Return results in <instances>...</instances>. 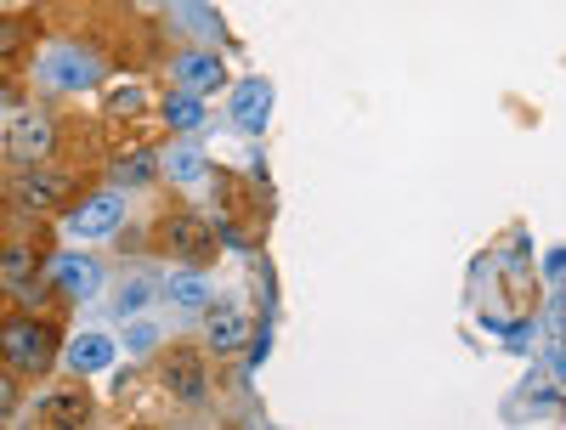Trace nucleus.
I'll list each match as a JSON object with an SVG mask.
<instances>
[{
  "instance_id": "1",
  "label": "nucleus",
  "mask_w": 566,
  "mask_h": 430,
  "mask_svg": "<svg viewBox=\"0 0 566 430\" xmlns=\"http://www.w3.org/2000/svg\"><path fill=\"white\" fill-rule=\"evenodd\" d=\"M0 357H7V368H18V374H45L52 357H57V328L40 323V317L0 323Z\"/></svg>"
},
{
  "instance_id": "2",
  "label": "nucleus",
  "mask_w": 566,
  "mask_h": 430,
  "mask_svg": "<svg viewBox=\"0 0 566 430\" xmlns=\"http://www.w3.org/2000/svg\"><path fill=\"white\" fill-rule=\"evenodd\" d=\"M40 80L57 91H91L103 85V63L85 52V45H45L40 52Z\"/></svg>"
},
{
  "instance_id": "3",
  "label": "nucleus",
  "mask_w": 566,
  "mask_h": 430,
  "mask_svg": "<svg viewBox=\"0 0 566 430\" xmlns=\"http://www.w3.org/2000/svg\"><path fill=\"white\" fill-rule=\"evenodd\" d=\"M74 193V176H63V170H52V165H18V176H12V204L18 210H57L63 199Z\"/></svg>"
},
{
  "instance_id": "4",
  "label": "nucleus",
  "mask_w": 566,
  "mask_h": 430,
  "mask_svg": "<svg viewBox=\"0 0 566 430\" xmlns=\"http://www.w3.org/2000/svg\"><path fill=\"white\" fill-rule=\"evenodd\" d=\"M119 227H125V193H119V187L80 199V204L63 216V232H69V238H114Z\"/></svg>"
},
{
  "instance_id": "5",
  "label": "nucleus",
  "mask_w": 566,
  "mask_h": 430,
  "mask_svg": "<svg viewBox=\"0 0 566 430\" xmlns=\"http://www.w3.org/2000/svg\"><path fill=\"white\" fill-rule=\"evenodd\" d=\"M52 148H57V125H52V114H18L12 125H7V154L18 159V165H40V159H52Z\"/></svg>"
},
{
  "instance_id": "6",
  "label": "nucleus",
  "mask_w": 566,
  "mask_h": 430,
  "mask_svg": "<svg viewBox=\"0 0 566 430\" xmlns=\"http://www.w3.org/2000/svg\"><path fill=\"white\" fill-rule=\"evenodd\" d=\"M45 283L63 295V301H91L103 290V261H91V255H57L52 272H45Z\"/></svg>"
},
{
  "instance_id": "7",
  "label": "nucleus",
  "mask_w": 566,
  "mask_h": 430,
  "mask_svg": "<svg viewBox=\"0 0 566 430\" xmlns=\"http://www.w3.org/2000/svg\"><path fill=\"white\" fill-rule=\"evenodd\" d=\"M227 114H232L239 130L261 136L266 119H272V85L266 80H239V85H232V97H227Z\"/></svg>"
},
{
  "instance_id": "8",
  "label": "nucleus",
  "mask_w": 566,
  "mask_h": 430,
  "mask_svg": "<svg viewBox=\"0 0 566 430\" xmlns=\"http://www.w3.org/2000/svg\"><path fill=\"white\" fill-rule=\"evenodd\" d=\"M165 244H170V255H181L187 266H199V261L216 255V227H205L199 216H170V221H165Z\"/></svg>"
},
{
  "instance_id": "9",
  "label": "nucleus",
  "mask_w": 566,
  "mask_h": 430,
  "mask_svg": "<svg viewBox=\"0 0 566 430\" xmlns=\"http://www.w3.org/2000/svg\"><path fill=\"white\" fill-rule=\"evenodd\" d=\"M205 340H210V352H216V357L239 352V346L250 340V317H244V306H232V301L205 306Z\"/></svg>"
},
{
  "instance_id": "10",
  "label": "nucleus",
  "mask_w": 566,
  "mask_h": 430,
  "mask_svg": "<svg viewBox=\"0 0 566 430\" xmlns=\"http://www.w3.org/2000/svg\"><path fill=\"white\" fill-rule=\"evenodd\" d=\"M170 74H176L181 91H216V85L227 80L221 57L205 52V45H187V52H176V57H170Z\"/></svg>"
},
{
  "instance_id": "11",
  "label": "nucleus",
  "mask_w": 566,
  "mask_h": 430,
  "mask_svg": "<svg viewBox=\"0 0 566 430\" xmlns=\"http://www.w3.org/2000/svg\"><path fill=\"white\" fill-rule=\"evenodd\" d=\"M159 295L176 306V312H187V317H199L210 301H216V290H210V277L199 272V266H181V272H170L165 283H159Z\"/></svg>"
},
{
  "instance_id": "12",
  "label": "nucleus",
  "mask_w": 566,
  "mask_h": 430,
  "mask_svg": "<svg viewBox=\"0 0 566 430\" xmlns=\"http://www.w3.org/2000/svg\"><path fill=\"white\" fill-rule=\"evenodd\" d=\"M165 391H170L176 402H205V391H210L205 357H199V352H170V363H165Z\"/></svg>"
},
{
  "instance_id": "13",
  "label": "nucleus",
  "mask_w": 566,
  "mask_h": 430,
  "mask_svg": "<svg viewBox=\"0 0 566 430\" xmlns=\"http://www.w3.org/2000/svg\"><path fill=\"white\" fill-rule=\"evenodd\" d=\"M114 357H119V346L108 340V334H97V328L74 334V340L63 346V363H69V374H103V368H114Z\"/></svg>"
},
{
  "instance_id": "14",
  "label": "nucleus",
  "mask_w": 566,
  "mask_h": 430,
  "mask_svg": "<svg viewBox=\"0 0 566 430\" xmlns=\"http://www.w3.org/2000/svg\"><path fill=\"white\" fill-rule=\"evenodd\" d=\"M154 176H159V159H154L148 148H130V154H119V159L108 165V181L125 187V193H142Z\"/></svg>"
},
{
  "instance_id": "15",
  "label": "nucleus",
  "mask_w": 566,
  "mask_h": 430,
  "mask_svg": "<svg viewBox=\"0 0 566 430\" xmlns=\"http://www.w3.org/2000/svg\"><path fill=\"white\" fill-rule=\"evenodd\" d=\"M159 170H165L176 187H205V181H210V159H205L199 148H170V154L159 159Z\"/></svg>"
},
{
  "instance_id": "16",
  "label": "nucleus",
  "mask_w": 566,
  "mask_h": 430,
  "mask_svg": "<svg viewBox=\"0 0 566 430\" xmlns=\"http://www.w3.org/2000/svg\"><path fill=\"white\" fill-rule=\"evenodd\" d=\"M34 413H40L45 424H80V419L91 413V402H85V391H80V386H69V391L40 397V402H34Z\"/></svg>"
},
{
  "instance_id": "17",
  "label": "nucleus",
  "mask_w": 566,
  "mask_h": 430,
  "mask_svg": "<svg viewBox=\"0 0 566 430\" xmlns=\"http://www.w3.org/2000/svg\"><path fill=\"white\" fill-rule=\"evenodd\" d=\"M165 125H170V130H199V125H205L199 91H181V85H176V97H165Z\"/></svg>"
},
{
  "instance_id": "18",
  "label": "nucleus",
  "mask_w": 566,
  "mask_h": 430,
  "mask_svg": "<svg viewBox=\"0 0 566 430\" xmlns=\"http://www.w3.org/2000/svg\"><path fill=\"white\" fill-rule=\"evenodd\" d=\"M29 277H34V250H23V244L0 250V290H18Z\"/></svg>"
},
{
  "instance_id": "19",
  "label": "nucleus",
  "mask_w": 566,
  "mask_h": 430,
  "mask_svg": "<svg viewBox=\"0 0 566 430\" xmlns=\"http://www.w3.org/2000/svg\"><path fill=\"white\" fill-rule=\"evenodd\" d=\"M154 346H159V323L130 312V328H125V352H130V357H142V352H154Z\"/></svg>"
},
{
  "instance_id": "20",
  "label": "nucleus",
  "mask_w": 566,
  "mask_h": 430,
  "mask_svg": "<svg viewBox=\"0 0 566 430\" xmlns=\"http://www.w3.org/2000/svg\"><path fill=\"white\" fill-rule=\"evenodd\" d=\"M142 103H148V97H142V85H136V80H119V85L108 91V114H114V119H125V114H136Z\"/></svg>"
},
{
  "instance_id": "21",
  "label": "nucleus",
  "mask_w": 566,
  "mask_h": 430,
  "mask_svg": "<svg viewBox=\"0 0 566 430\" xmlns=\"http://www.w3.org/2000/svg\"><path fill=\"white\" fill-rule=\"evenodd\" d=\"M176 7H181V23L187 29H199V34H210V40H221V23L205 12V0H176Z\"/></svg>"
},
{
  "instance_id": "22",
  "label": "nucleus",
  "mask_w": 566,
  "mask_h": 430,
  "mask_svg": "<svg viewBox=\"0 0 566 430\" xmlns=\"http://www.w3.org/2000/svg\"><path fill=\"white\" fill-rule=\"evenodd\" d=\"M159 290H154V283H142V277H130L125 283V290H119V317H130V312H142V306H148Z\"/></svg>"
},
{
  "instance_id": "23",
  "label": "nucleus",
  "mask_w": 566,
  "mask_h": 430,
  "mask_svg": "<svg viewBox=\"0 0 566 430\" xmlns=\"http://www.w3.org/2000/svg\"><path fill=\"white\" fill-rule=\"evenodd\" d=\"M244 346H250V368H261L266 352H272V334H266V328H250V340H244Z\"/></svg>"
},
{
  "instance_id": "24",
  "label": "nucleus",
  "mask_w": 566,
  "mask_h": 430,
  "mask_svg": "<svg viewBox=\"0 0 566 430\" xmlns=\"http://www.w3.org/2000/svg\"><path fill=\"white\" fill-rule=\"evenodd\" d=\"M18 45H23V29H18V23H7V18H0V57H12Z\"/></svg>"
},
{
  "instance_id": "25",
  "label": "nucleus",
  "mask_w": 566,
  "mask_h": 430,
  "mask_svg": "<svg viewBox=\"0 0 566 430\" xmlns=\"http://www.w3.org/2000/svg\"><path fill=\"white\" fill-rule=\"evenodd\" d=\"M18 408V386H12V374H0V419H7Z\"/></svg>"
}]
</instances>
